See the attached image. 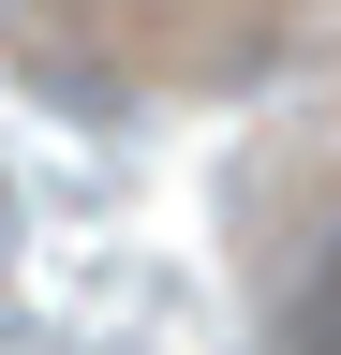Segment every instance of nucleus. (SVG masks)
Segmentation results:
<instances>
[{"label": "nucleus", "mask_w": 341, "mask_h": 355, "mask_svg": "<svg viewBox=\"0 0 341 355\" xmlns=\"http://www.w3.org/2000/svg\"><path fill=\"white\" fill-rule=\"evenodd\" d=\"M282 355H341V237L282 282Z\"/></svg>", "instance_id": "nucleus-1"}]
</instances>
